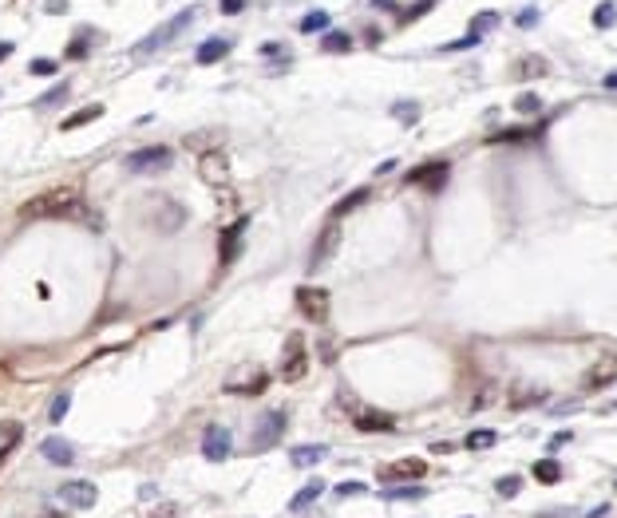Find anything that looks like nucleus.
<instances>
[{
  "label": "nucleus",
  "instance_id": "nucleus-1",
  "mask_svg": "<svg viewBox=\"0 0 617 518\" xmlns=\"http://www.w3.org/2000/svg\"><path fill=\"white\" fill-rule=\"evenodd\" d=\"M79 214H84V198L75 190H52L20 206V218H79Z\"/></svg>",
  "mask_w": 617,
  "mask_h": 518
},
{
  "label": "nucleus",
  "instance_id": "nucleus-2",
  "mask_svg": "<svg viewBox=\"0 0 617 518\" xmlns=\"http://www.w3.org/2000/svg\"><path fill=\"white\" fill-rule=\"evenodd\" d=\"M305 372H308V348H305V336H301V333H289V336H285L281 364H277V380L297 384V380H305Z\"/></svg>",
  "mask_w": 617,
  "mask_h": 518
},
{
  "label": "nucleus",
  "instance_id": "nucleus-3",
  "mask_svg": "<svg viewBox=\"0 0 617 518\" xmlns=\"http://www.w3.org/2000/svg\"><path fill=\"white\" fill-rule=\"evenodd\" d=\"M345 407L352 411V427L357 432H396V420L388 411H376V407H360L357 400L345 395Z\"/></svg>",
  "mask_w": 617,
  "mask_h": 518
},
{
  "label": "nucleus",
  "instance_id": "nucleus-4",
  "mask_svg": "<svg viewBox=\"0 0 617 518\" xmlns=\"http://www.w3.org/2000/svg\"><path fill=\"white\" fill-rule=\"evenodd\" d=\"M174 162V150L171 147H143L135 155H127V171L135 174H147V171H166Z\"/></svg>",
  "mask_w": 617,
  "mask_h": 518
},
{
  "label": "nucleus",
  "instance_id": "nucleus-5",
  "mask_svg": "<svg viewBox=\"0 0 617 518\" xmlns=\"http://www.w3.org/2000/svg\"><path fill=\"white\" fill-rule=\"evenodd\" d=\"M281 435H285V411H265L258 420V432H253L249 447H253V451H270V447H277Z\"/></svg>",
  "mask_w": 617,
  "mask_h": 518
},
{
  "label": "nucleus",
  "instance_id": "nucleus-6",
  "mask_svg": "<svg viewBox=\"0 0 617 518\" xmlns=\"http://www.w3.org/2000/svg\"><path fill=\"white\" fill-rule=\"evenodd\" d=\"M297 308H301L313 324H325L329 321V293H325V289H313V285H301V289H297Z\"/></svg>",
  "mask_w": 617,
  "mask_h": 518
},
{
  "label": "nucleus",
  "instance_id": "nucleus-7",
  "mask_svg": "<svg viewBox=\"0 0 617 518\" xmlns=\"http://www.w3.org/2000/svg\"><path fill=\"white\" fill-rule=\"evenodd\" d=\"M56 499H60L63 506L87 510V506H95V503H99V487H95V482H87V479H75V482H63Z\"/></svg>",
  "mask_w": 617,
  "mask_h": 518
},
{
  "label": "nucleus",
  "instance_id": "nucleus-8",
  "mask_svg": "<svg viewBox=\"0 0 617 518\" xmlns=\"http://www.w3.org/2000/svg\"><path fill=\"white\" fill-rule=\"evenodd\" d=\"M190 20H194V13L186 8V13H178V16H174V20H166V24H162L159 32H150V36L143 40V44H139L135 52H139V56H147V52H159L162 44H171V36H174V32H182V28L190 24Z\"/></svg>",
  "mask_w": 617,
  "mask_h": 518
},
{
  "label": "nucleus",
  "instance_id": "nucleus-9",
  "mask_svg": "<svg viewBox=\"0 0 617 518\" xmlns=\"http://www.w3.org/2000/svg\"><path fill=\"white\" fill-rule=\"evenodd\" d=\"M617 380V356H598L590 364V372L581 376V388L586 392H598V388H609Z\"/></svg>",
  "mask_w": 617,
  "mask_h": 518
},
{
  "label": "nucleus",
  "instance_id": "nucleus-10",
  "mask_svg": "<svg viewBox=\"0 0 617 518\" xmlns=\"http://www.w3.org/2000/svg\"><path fill=\"white\" fill-rule=\"evenodd\" d=\"M428 475V463L423 459H400V463H388L380 471L384 482H400V479H423Z\"/></svg>",
  "mask_w": 617,
  "mask_h": 518
},
{
  "label": "nucleus",
  "instance_id": "nucleus-11",
  "mask_svg": "<svg viewBox=\"0 0 617 518\" xmlns=\"http://www.w3.org/2000/svg\"><path fill=\"white\" fill-rule=\"evenodd\" d=\"M202 455L210 459V463H222V459L230 455V432H226V427H206V435H202Z\"/></svg>",
  "mask_w": 617,
  "mask_h": 518
},
{
  "label": "nucleus",
  "instance_id": "nucleus-12",
  "mask_svg": "<svg viewBox=\"0 0 617 518\" xmlns=\"http://www.w3.org/2000/svg\"><path fill=\"white\" fill-rule=\"evenodd\" d=\"M444 178H447V162H423L420 171H412L404 182L407 186H428V190H439Z\"/></svg>",
  "mask_w": 617,
  "mask_h": 518
},
{
  "label": "nucleus",
  "instance_id": "nucleus-13",
  "mask_svg": "<svg viewBox=\"0 0 617 518\" xmlns=\"http://www.w3.org/2000/svg\"><path fill=\"white\" fill-rule=\"evenodd\" d=\"M249 230V218H237L230 230L222 234V249H218V258H222V265H234L237 261V246H242V237H246Z\"/></svg>",
  "mask_w": 617,
  "mask_h": 518
},
{
  "label": "nucleus",
  "instance_id": "nucleus-14",
  "mask_svg": "<svg viewBox=\"0 0 617 518\" xmlns=\"http://www.w3.org/2000/svg\"><path fill=\"white\" fill-rule=\"evenodd\" d=\"M40 451H44V459L48 463H60V467H68V463H75V451L68 439H60V435H48L44 444H40Z\"/></svg>",
  "mask_w": 617,
  "mask_h": 518
},
{
  "label": "nucleus",
  "instance_id": "nucleus-15",
  "mask_svg": "<svg viewBox=\"0 0 617 518\" xmlns=\"http://www.w3.org/2000/svg\"><path fill=\"white\" fill-rule=\"evenodd\" d=\"M336 237H341V230L329 226V230L321 234V242H317V249H313V258H308V269H321L325 261H329V253L336 249Z\"/></svg>",
  "mask_w": 617,
  "mask_h": 518
},
{
  "label": "nucleus",
  "instance_id": "nucleus-16",
  "mask_svg": "<svg viewBox=\"0 0 617 518\" xmlns=\"http://www.w3.org/2000/svg\"><path fill=\"white\" fill-rule=\"evenodd\" d=\"M202 174H206V182H218V186L230 182V166H226L222 155H206L202 159Z\"/></svg>",
  "mask_w": 617,
  "mask_h": 518
},
{
  "label": "nucleus",
  "instance_id": "nucleus-17",
  "mask_svg": "<svg viewBox=\"0 0 617 518\" xmlns=\"http://www.w3.org/2000/svg\"><path fill=\"white\" fill-rule=\"evenodd\" d=\"M234 48V44H230V40L226 36H214V40H206V44H202V48H198V63H214V60H222L226 52Z\"/></svg>",
  "mask_w": 617,
  "mask_h": 518
},
{
  "label": "nucleus",
  "instance_id": "nucleus-18",
  "mask_svg": "<svg viewBox=\"0 0 617 518\" xmlns=\"http://www.w3.org/2000/svg\"><path fill=\"white\" fill-rule=\"evenodd\" d=\"M20 439H24V427H20V423H13V420L0 423V459H8V451H13Z\"/></svg>",
  "mask_w": 617,
  "mask_h": 518
},
{
  "label": "nucleus",
  "instance_id": "nucleus-19",
  "mask_svg": "<svg viewBox=\"0 0 617 518\" xmlns=\"http://www.w3.org/2000/svg\"><path fill=\"white\" fill-rule=\"evenodd\" d=\"M99 115H103V103H91V107H79V111H72L68 119H63V131H75V127L84 123H95Z\"/></svg>",
  "mask_w": 617,
  "mask_h": 518
},
{
  "label": "nucleus",
  "instance_id": "nucleus-20",
  "mask_svg": "<svg viewBox=\"0 0 617 518\" xmlns=\"http://www.w3.org/2000/svg\"><path fill=\"white\" fill-rule=\"evenodd\" d=\"M321 494H325V482H321V479H313V482L305 487V491H297V494H293L289 510H305V506H313L317 499H321Z\"/></svg>",
  "mask_w": 617,
  "mask_h": 518
},
{
  "label": "nucleus",
  "instance_id": "nucleus-21",
  "mask_svg": "<svg viewBox=\"0 0 617 518\" xmlns=\"http://www.w3.org/2000/svg\"><path fill=\"white\" fill-rule=\"evenodd\" d=\"M534 479L538 482H562V463H558V459H538V463H534Z\"/></svg>",
  "mask_w": 617,
  "mask_h": 518
},
{
  "label": "nucleus",
  "instance_id": "nucleus-22",
  "mask_svg": "<svg viewBox=\"0 0 617 518\" xmlns=\"http://www.w3.org/2000/svg\"><path fill=\"white\" fill-rule=\"evenodd\" d=\"M325 459V447H297L293 451V467H313Z\"/></svg>",
  "mask_w": 617,
  "mask_h": 518
},
{
  "label": "nucleus",
  "instance_id": "nucleus-23",
  "mask_svg": "<svg viewBox=\"0 0 617 518\" xmlns=\"http://www.w3.org/2000/svg\"><path fill=\"white\" fill-rule=\"evenodd\" d=\"M321 48L325 52H352V36H345V32H325Z\"/></svg>",
  "mask_w": 617,
  "mask_h": 518
},
{
  "label": "nucleus",
  "instance_id": "nucleus-24",
  "mask_svg": "<svg viewBox=\"0 0 617 518\" xmlns=\"http://www.w3.org/2000/svg\"><path fill=\"white\" fill-rule=\"evenodd\" d=\"M368 194H372L368 186H360V190H352V194H348L345 202H341V206H336V210H333V218H345L348 210H357V206H360V202H364V198H368Z\"/></svg>",
  "mask_w": 617,
  "mask_h": 518
},
{
  "label": "nucleus",
  "instance_id": "nucleus-25",
  "mask_svg": "<svg viewBox=\"0 0 617 518\" xmlns=\"http://www.w3.org/2000/svg\"><path fill=\"white\" fill-rule=\"evenodd\" d=\"M494 444H499V432H487V427L467 435V451H483V447H494Z\"/></svg>",
  "mask_w": 617,
  "mask_h": 518
},
{
  "label": "nucleus",
  "instance_id": "nucleus-26",
  "mask_svg": "<svg viewBox=\"0 0 617 518\" xmlns=\"http://www.w3.org/2000/svg\"><path fill=\"white\" fill-rule=\"evenodd\" d=\"M515 111H519V115H538V111H542V99L534 95V91H522V95L515 99Z\"/></svg>",
  "mask_w": 617,
  "mask_h": 518
},
{
  "label": "nucleus",
  "instance_id": "nucleus-27",
  "mask_svg": "<svg viewBox=\"0 0 617 518\" xmlns=\"http://www.w3.org/2000/svg\"><path fill=\"white\" fill-rule=\"evenodd\" d=\"M614 20H617V4H614V0L598 4V13H593V28H614Z\"/></svg>",
  "mask_w": 617,
  "mask_h": 518
},
{
  "label": "nucleus",
  "instance_id": "nucleus-28",
  "mask_svg": "<svg viewBox=\"0 0 617 518\" xmlns=\"http://www.w3.org/2000/svg\"><path fill=\"white\" fill-rule=\"evenodd\" d=\"M68 407H72V395L60 392V395H56V400L48 404V420H52V423H60L63 416H68Z\"/></svg>",
  "mask_w": 617,
  "mask_h": 518
},
{
  "label": "nucleus",
  "instance_id": "nucleus-29",
  "mask_svg": "<svg viewBox=\"0 0 617 518\" xmlns=\"http://www.w3.org/2000/svg\"><path fill=\"white\" fill-rule=\"evenodd\" d=\"M494 491L503 494V499H515V494L522 491V479H519V475H506V479L494 482Z\"/></svg>",
  "mask_w": 617,
  "mask_h": 518
},
{
  "label": "nucleus",
  "instance_id": "nucleus-30",
  "mask_svg": "<svg viewBox=\"0 0 617 518\" xmlns=\"http://www.w3.org/2000/svg\"><path fill=\"white\" fill-rule=\"evenodd\" d=\"M325 28H329V16H325V13L301 16V32H325Z\"/></svg>",
  "mask_w": 617,
  "mask_h": 518
},
{
  "label": "nucleus",
  "instance_id": "nucleus-31",
  "mask_svg": "<svg viewBox=\"0 0 617 518\" xmlns=\"http://www.w3.org/2000/svg\"><path fill=\"white\" fill-rule=\"evenodd\" d=\"M432 4H435V0H416V4L407 8V13H400V24H412V20H420L423 13H432Z\"/></svg>",
  "mask_w": 617,
  "mask_h": 518
},
{
  "label": "nucleus",
  "instance_id": "nucleus-32",
  "mask_svg": "<svg viewBox=\"0 0 617 518\" xmlns=\"http://www.w3.org/2000/svg\"><path fill=\"white\" fill-rule=\"evenodd\" d=\"M519 68H522V75H546V60H542V56H526Z\"/></svg>",
  "mask_w": 617,
  "mask_h": 518
},
{
  "label": "nucleus",
  "instance_id": "nucleus-33",
  "mask_svg": "<svg viewBox=\"0 0 617 518\" xmlns=\"http://www.w3.org/2000/svg\"><path fill=\"white\" fill-rule=\"evenodd\" d=\"M84 56H87V36L79 32V36L68 44V60H84Z\"/></svg>",
  "mask_w": 617,
  "mask_h": 518
},
{
  "label": "nucleus",
  "instance_id": "nucleus-34",
  "mask_svg": "<svg viewBox=\"0 0 617 518\" xmlns=\"http://www.w3.org/2000/svg\"><path fill=\"white\" fill-rule=\"evenodd\" d=\"M494 24H499V13H483V16H475L471 32H479V36H483V32H487V28H494Z\"/></svg>",
  "mask_w": 617,
  "mask_h": 518
},
{
  "label": "nucleus",
  "instance_id": "nucleus-35",
  "mask_svg": "<svg viewBox=\"0 0 617 518\" xmlns=\"http://www.w3.org/2000/svg\"><path fill=\"white\" fill-rule=\"evenodd\" d=\"M423 487H392V491H388V499H423Z\"/></svg>",
  "mask_w": 617,
  "mask_h": 518
},
{
  "label": "nucleus",
  "instance_id": "nucleus-36",
  "mask_svg": "<svg viewBox=\"0 0 617 518\" xmlns=\"http://www.w3.org/2000/svg\"><path fill=\"white\" fill-rule=\"evenodd\" d=\"M479 40H483V36H479V32H467V36H463V40H455V44H447V48H444V52H459V48H475V44H479Z\"/></svg>",
  "mask_w": 617,
  "mask_h": 518
},
{
  "label": "nucleus",
  "instance_id": "nucleus-37",
  "mask_svg": "<svg viewBox=\"0 0 617 518\" xmlns=\"http://www.w3.org/2000/svg\"><path fill=\"white\" fill-rule=\"evenodd\" d=\"M32 75H56V63L52 60H32Z\"/></svg>",
  "mask_w": 617,
  "mask_h": 518
},
{
  "label": "nucleus",
  "instance_id": "nucleus-38",
  "mask_svg": "<svg viewBox=\"0 0 617 518\" xmlns=\"http://www.w3.org/2000/svg\"><path fill=\"white\" fill-rule=\"evenodd\" d=\"M364 491H368L364 482H341V487H336V494H364Z\"/></svg>",
  "mask_w": 617,
  "mask_h": 518
},
{
  "label": "nucleus",
  "instance_id": "nucleus-39",
  "mask_svg": "<svg viewBox=\"0 0 617 518\" xmlns=\"http://www.w3.org/2000/svg\"><path fill=\"white\" fill-rule=\"evenodd\" d=\"M242 8H246V0H222V13L226 16H237Z\"/></svg>",
  "mask_w": 617,
  "mask_h": 518
},
{
  "label": "nucleus",
  "instance_id": "nucleus-40",
  "mask_svg": "<svg viewBox=\"0 0 617 518\" xmlns=\"http://www.w3.org/2000/svg\"><path fill=\"white\" fill-rule=\"evenodd\" d=\"M416 107H396V119H404V123H416Z\"/></svg>",
  "mask_w": 617,
  "mask_h": 518
},
{
  "label": "nucleus",
  "instance_id": "nucleus-41",
  "mask_svg": "<svg viewBox=\"0 0 617 518\" xmlns=\"http://www.w3.org/2000/svg\"><path fill=\"white\" fill-rule=\"evenodd\" d=\"M63 95H68V84H60L56 91H48V95L40 99V103H56V99H63Z\"/></svg>",
  "mask_w": 617,
  "mask_h": 518
},
{
  "label": "nucleus",
  "instance_id": "nucleus-42",
  "mask_svg": "<svg viewBox=\"0 0 617 518\" xmlns=\"http://www.w3.org/2000/svg\"><path fill=\"white\" fill-rule=\"evenodd\" d=\"M519 24H522V28H534V24H538V13H534V8H531V13H522Z\"/></svg>",
  "mask_w": 617,
  "mask_h": 518
},
{
  "label": "nucleus",
  "instance_id": "nucleus-43",
  "mask_svg": "<svg viewBox=\"0 0 617 518\" xmlns=\"http://www.w3.org/2000/svg\"><path fill=\"white\" fill-rule=\"evenodd\" d=\"M562 444H570V432H558L554 439H550V447H554V451H558V447H562Z\"/></svg>",
  "mask_w": 617,
  "mask_h": 518
},
{
  "label": "nucleus",
  "instance_id": "nucleus-44",
  "mask_svg": "<svg viewBox=\"0 0 617 518\" xmlns=\"http://www.w3.org/2000/svg\"><path fill=\"white\" fill-rule=\"evenodd\" d=\"M605 87H614V91H617V72H614V75H605Z\"/></svg>",
  "mask_w": 617,
  "mask_h": 518
},
{
  "label": "nucleus",
  "instance_id": "nucleus-45",
  "mask_svg": "<svg viewBox=\"0 0 617 518\" xmlns=\"http://www.w3.org/2000/svg\"><path fill=\"white\" fill-rule=\"evenodd\" d=\"M8 52H13V44H0V60H4V56H8Z\"/></svg>",
  "mask_w": 617,
  "mask_h": 518
}]
</instances>
